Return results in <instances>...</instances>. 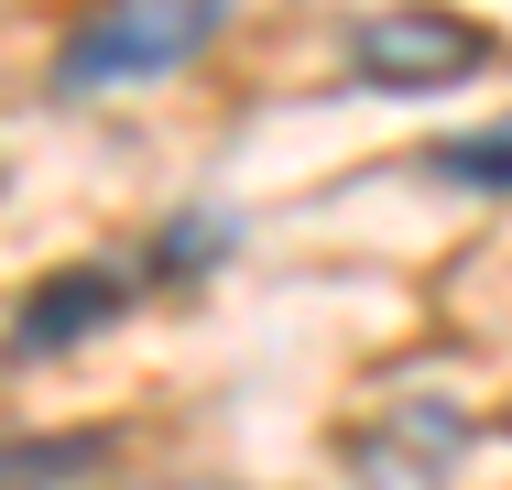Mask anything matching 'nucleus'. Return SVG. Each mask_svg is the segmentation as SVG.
Listing matches in <instances>:
<instances>
[{"instance_id": "obj_5", "label": "nucleus", "mask_w": 512, "mask_h": 490, "mask_svg": "<svg viewBox=\"0 0 512 490\" xmlns=\"http://www.w3.org/2000/svg\"><path fill=\"white\" fill-rule=\"evenodd\" d=\"M425 175L447 186H480V196H512V131H469V142H436Z\"/></svg>"}, {"instance_id": "obj_3", "label": "nucleus", "mask_w": 512, "mask_h": 490, "mask_svg": "<svg viewBox=\"0 0 512 490\" xmlns=\"http://www.w3.org/2000/svg\"><path fill=\"white\" fill-rule=\"evenodd\" d=\"M120 294H131V273H55V294L11 327V349H55V338H77V327H88V316H109Z\"/></svg>"}, {"instance_id": "obj_2", "label": "nucleus", "mask_w": 512, "mask_h": 490, "mask_svg": "<svg viewBox=\"0 0 512 490\" xmlns=\"http://www.w3.org/2000/svg\"><path fill=\"white\" fill-rule=\"evenodd\" d=\"M491 66V33L480 22H458V11H371L360 33H349V77H371V88H458V77H480Z\"/></svg>"}, {"instance_id": "obj_1", "label": "nucleus", "mask_w": 512, "mask_h": 490, "mask_svg": "<svg viewBox=\"0 0 512 490\" xmlns=\"http://www.w3.org/2000/svg\"><path fill=\"white\" fill-rule=\"evenodd\" d=\"M229 0H88L66 22V55H55V98H99V88H142V77H175L186 55L218 44Z\"/></svg>"}, {"instance_id": "obj_4", "label": "nucleus", "mask_w": 512, "mask_h": 490, "mask_svg": "<svg viewBox=\"0 0 512 490\" xmlns=\"http://www.w3.org/2000/svg\"><path fill=\"white\" fill-rule=\"evenodd\" d=\"M99 458H109L99 436H11L0 447V490H88Z\"/></svg>"}]
</instances>
